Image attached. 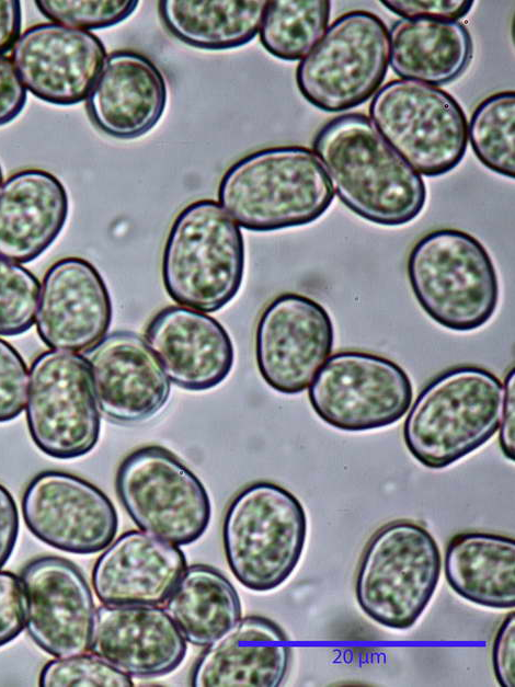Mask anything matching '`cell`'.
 Here are the masks:
<instances>
[{
    "label": "cell",
    "mask_w": 515,
    "mask_h": 687,
    "mask_svg": "<svg viewBox=\"0 0 515 687\" xmlns=\"http://www.w3.org/2000/svg\"><path fill=\"white\" fill-rule=\"evenodd\" d=\"M312 148L340 201L374 224L401 226L423 210L426 186L416 172L362 113L327 122Z\"/></svg>",
    "instance_id": "6da1fadb"
},
{
    "label": "cell",
    "mask_w": 515,
    "mask_h": 687,
    "mask_svg": "<svg viewBox=\"0 0 515 687\" xmlns=\"http://www.w3.org/2000/svg\"><path fill=\"white\" fill-rule=\"evenodd\" d=\"M334 198L319 158L302 146L256 150L234 162L218 186L219 205L251 231H274L311 224Z\"/></svg>",
    "instance_id": "7a4b0ae2"
},
{
    "label": "cell",
    "mask_w": 515,
    "mask_h": 687,
    "mask_svg": "<svg viewBox=\"0 0 515 687\" xmlns=\"http://www.w3.org/2000/svg\"><path fill=\"white\" fill-rule=\"evenodd\" d=\"M503 385L472 365L449 368L417 394L402 428L410 454L444 469L483 446L499 430Z\"/></svg>",
    "instance_id": "3957f363"
},
{
    "label": "cell",
    "mask_w": 515,
    "mask_h": 687,
    "mask_svg": "<svg viewBox=\"0 0 515 687\" xmlns=\"http://www.w3.org/2000/svg\"><path fill=\"white\" fill-rule=\"evenodd\" d=\"M240 227L213 199L188 204L168 233L161 263L165 291L176 304L215 312L238 294L244 275Z\"/></svg>",
    "instance_id": "277c9868"
},
{
    "label": "cell",
    "mask_w": 515,
    "mask_h": 687,
    "mask_svg": "<svg viewBox=\"0 0 515 687\" xmlns=\"http://www.w3.org/2000/svg\"><path fill=\"white\" fill-rule=\"evenodd\" d=\"M412 291L442 327L468 332L484 325L499 304V278L484 245L462 230L442 228L420 238L407 263Z\"/></svg>",
    "instance_id": "5b68a950"
},
{
    "label": "cell",
    "mask_w": 515,
    "mask_h": 687,
    "mask_svg": "<svg viewBox=\"0 0 515 687\" xmlns=\"http://www.w3.org/2000/svg\"><path fill=\"white\" fill-rule=\"evenodd\" d=\"M306 538L302 504L270 481L240 490L224 516L222 545L229 569L240 584L254 592L275 589L291 575Z\"/></svg>",
    "instance_id": "8992f818"
},
{
    "label": "cell",
    "mask_w": 515,
    "mask_h": 687,
    "mask_svg": "<svg viewBox=\"0 0 515 687\" xmlns=\"http://www.w3.org/2000/svg\"><path fill=\"white\" fill-rule=\"evenodd\" d=\"M442 558L422 525L398 519L377 529L366 543L355 577L364 614L391 629H409L422 616L437 587Z\"/></svg>",
    "instance_id": "52a82bcc"
},
{
    "label": "cell",
    "mask_w": 515,
    "mask_h": 687,
    "mask_svg": "<svg viewBox=\"0 0 515 687\" xmlns=\"http://www.w3.org/2000/svg\"><path fill=\"white\" fill-rule=\"evenodd\" d=\"M389 65V32L376 14L339 16L301 59L296 83L314 107L337 113L357 107L382 84Z\"/></svg>",
    "instance_id": "ba28073f"
},
{
    "label": "cell",
    "mask_w": 515,
    "mask_h": 687,
    "mask_svg": "<svg viewBox=\"0 0 515 687\" xmlns=\"http://www.w3.org/2000/svg\"><path fill=\"white\" fill-rule=\"evenodd\" d=\"M382 138L419 173L443 175L455 169L468 145L466 114L448 92L413 80H391L369 104Z\"/></svg>",
    "instance_id": "9c48e42d"
},
{
    "label": "cell",
    "mask_w": 515,
    "mask_h": 687,
    "mask_svg": "<svg viewBox=\"0 0 515 687\" xmlns=\"http://www.w3.org/2000/svg\"><path fill=\"white\" fill-rule=\"evenodd\" d=\"M115 489L137 527L173 545L196 541L209 525L211 505L204 484L162 446L128 454L117 468Z\"/></svg>",
    "instance_id": "30bf717a"
},
{
    "label": "cell",
    "mask_w": 515,
    "mask_h": 687,
    "mask_svg": "<svg viewBox=\"0 0 515 687\" xmlns=\"http://www.w3.org/2000/svg\"><path fill=\"white\" fill-rule=\"evenodd\" d=\"M26 423L33 443L55 459H75L98 444L100 412L87 358L46 351L32 363Z\"/></svg>",
    "instance_id": "8fae6325"
},
{
    "label": "cell",
    "mask_w": 515,
    "mask_h": 687,
    "mask_svg": "<svg viewBox=\"0 0 515 687\" xmlns=\"http://www.w3.org/2000/svg\"><path fill=\"white\" fill-rule=\"evenodd\" d=\"M309 402L328 425L345 432L381 428L409 410L413 388L393 360L362 351L328 357L309 385Z\"/></svg>",
    "instance_id": "7c38bea8"
},
{
    "label": "cell",
    "mask_w": 515,
    "mask_h": 687,
    "mask_svg": "<svg viewBox=\"0 0 515 687\" xmlns=\"http://www.w3.org/2000/svg\"><path fill=\"white\" fill-rule=\"evenodd\" d=\"M334 328L314 299L284 293L262 311L255 330V360L263 380L285 394L306 390L328 359Z\"/></svg>",
    "instance_id": "4fadbf2b"
},
{
    "label": "cell",
    "mask_w": 515,
    "mask_h": 687,
    "mask_svg": "<svg viewBox=\"0 0 515 687\" xmlns=\"http://www.w3.org/2000/svg\"><path fill=\"white\" fill-rule=\"evenodd\" d=\"M22 515L28 530L44 543L75 554H93L110 546L118 517L112 501L75 474L45 470L26 485Z\"/></svg>",
    "instance_id": "5bb4252c"
},
{
    "label": "cell",
    "mask_w": 515,
    "mask_h": 687,
    "mask_svg": "<svg viewBox=\"0 0 515 687\" xmlns=\"http://www.w3.org/2000/svg\"><path fill=\"white\" fill-rule=\"evenodd\" d=\"M20 580L32 640L55 657L89 651L95 606L81 570L68 559L43 556L22 569Z\"/></svg>",
    "instance_id": "9a60e30c"
},
{
    "label": "cell",
    "mask_w": 515,
    "mask_h": 687,
    "mask_svg": "<svg viewBox=\"0 0 515 687\" xmlns=\"http://www.w3.org/2000/svg\"><path fill=\"white\" fill-rule=\"evenodd\" d=\"M106 56L93 33L52 22L28 27L12 48L11 60L33 95L67 106L88 98Z\"/></svg>",
    "instance_id": "2e32d148"
},
{
    "label": "cell",
    "mask_w": 515,
    "mask_h": 687,
    "mask_svg": "<svg viewBox=\"0 0 515 687\" xmlns=\"http://www.w3.org/2000/svg\"><path fill=\"white\" fill-rule=\"evenodd\" d=\"M112 313L107 286L92 263L68 256L47 270L36 329L48 347L66 352L91 350L105 336Z\"/></svg>",
    "instance_id": "e0dca14e"
},
{
    "label": "cell",
    "mask_w": 515,
    "mask_h": 687,
    "mask_svg": "<svg viewBox=\"0 0 515 687\" xmlns=\"http://www.w3.org/2000/svg\"><path fill=\"white\" fill-rule=\"evenodd\" d=\"M87 360L99 405L112 421L144 422L168 402V376L137 333L116 331L104 336L90 350Z\"/></svg>",
    "instance_id": "ac0fdd59"
},
{
    "label": "cell",
    "mask_w": 515,
    "mask_h": 687,
    "mask_svg": "<svg viewBox=\"0 0 515 687\" xmlns=\"http://www.w3.org/2000/svg\"><path fill=\"white\" fill-rule=\"evenodd\" d=\"M145 336L170 380L190 391H204L230 374L234 348L215 318L181 306H168L149 321Z\"/></svg>",
    "instance_id": "d6986e66"
},
{
    "label": "cell",
    "mask_w": 515,
    "mask_h": 687,
    "mask_svg": "<svg viewBox=\"0 0 515 687\" xmlns=\"http://www.w3.org/2000/svg\"><path fill=\"white\" fill-rule=\"evenodd\" d=\"M90 651L129 676L153 678L182 663L186 642L158 606L104 605L95 611Z\"/></svg>",
    "instance_id": "ffe728a7"
},
{
    "label": "cell",
    "mask_w": 515,
    "mask_h": 687,
    "mask_svg": "<svg viewBox=\"0 0 515 687\" xmlns=\"http://www.w3.org/2000/svg\"><path fill=\"white\" fill-rule=\"evenodd\" d=\"M186 568V558L176 545L128 530L95 561L92 585L104 605L159 606L168 600Z\"/></svg>",
    "instance_id": "44dd1931"
},
{
    "label": "cell",
    "mask_w": 515,
    "mask_h": 687,
    "mask_svg": "<svg viewBox=\"0 0 515 687\" xmlns=\"http://www.w3.org/2000/svg\"><path fill=\"white\" fill-rule=\"evenodd\" d=\"M168 102L165 79L145 55L115 50L87 98L94 126L118 139H134L150 131L161 119Z\"/></svg>",
    "instance_id": "7402d4cb"
},
{
    "label": "cell",
    "mask_w": 515,
    "mask_h": 687,
    "mask_svg": "<svg viewBox=\"0 0 515 687\" xmlns=\"http://www.w3.org/2000/svg\"><path fill=\"white\" fill-rule=\"evenodd\" d=\"M285 631L263 616L240 618L207 645L191 674L193 686H278L289 665Z\"/></svg>",
    "instance_id": "603a6c76"
},
{
    "label": "cell",
    "mask_w": 515,
    "mask_h": 687,
    "mask_svg": "<svg viewBox=\"0 0 515 687\" xmlns=\"http://www.w3.org/2000/svg\"><path fill=\"white\" fill-rule=\"evenodd\" d=\"M69 198L53 173L25 169L0 188V256L28 263L57 239L67 221Z\"/></svg>",
    "instance_id": "cb8c5ba5"
},
{
    "label": "cell",
    "mask_w": 515,
    "mask_h": 687,
    "mask_svg": "<svg viewBox=\"0 0 515 687\" xmlns=\"http://www.w3.org/2000/svg\"><path fill=\"white\" fill-rule=\"evenodd\" d=\"M389 48L398 77L434 87L460 77L473 54L471 35L459 21L400 19L390 28Z\"/></svg>",
    "instance_id": "d4e9b609"
},
{
    "label": "cell",
    "mask_w": 515,
    "mask_h": 687,
    "mask_svg": "<svg viewBox=\"0 0 515 687\" xmlns=\"http://www.w3.org/2000/svg\"><path fill=\"white\" fill-rule=\"evenodd\" d=\"M445 577L451 589L479 606L515 607V540L490 533H461L447 545Z\"/></svg>",
    "instance_id": "484cf974"
},
{
    "label": "cell",
    "mask_w": 515,
    "mask_h": 687,
    "mask_svg": "<svg viewBox=\"0 0 515 687\" xmlns=\"http://www.w3.org/2000/svg\"><path fill=\"white\" fill-rule=\"evenodd\" d=\"M265 0L158 1L164 27L196 48L222 50L243 46L259 33Z\"/></svg>",
    "instance_id": "4316f807"
},
{
    "label": "cell",
    "mask_w": 515,
    "mask_h": 687,
    "mask_svg": "<svg viewBox=\"0 0 515 687\" xmlns=\"http://www.w3.org/2000/svg\"><path fill=\"white\" fill-rule=\"evenodd\" d=\"M167 610L183 637L207 646L241 618V603L231 582L217 569L186 568L167 600Z\"/></svg>",
    "instance_id": "83f0119b"
},
{
    "label": "cell",
    "mask_w": 515,
    "mask_h": 687,
    "mask_svg": "<svg viewBox=\"0 0 515 687\" xmlns=\"http://www.w3.org/2000/svg\"><path fill=\"white\" fill-rule=\"evenodd\" d=\"M330 14L328 0L267 1L259 30L260 42L278 59H304L323 36Z\"/></svg>",
    "instance_id": "f1b7e54d"
},
{
    "label": "cell",
    "mask_w": 515,
    "mask_h": 687,
    "mask_svg": "<svg viewBox=\"0 0 515 687\" xmlns=\"http://www.w3.org/2000/svg\"><path fill=\"white\" fill-rule=\"evenodd\" d=\"M468 137L484 167L514 179L515 92H497L480 102L470 117Z\"/></svg>",
    "instance_id": "f546056e"
},
{
    "label": "cell",
    "mask_w": 515,
    "mask_h": 687,
    "mask_svg": "<svg viewBox=\"0 0 515 687\" xmlns=\"http://www.w3.org/2000/svg\"><path fill=\"white\" fill-rule=\"evenodd\" d=\"M39 289L31 271L0 256V335H18L31 329Z\"/></svg>",
    "instance_id": "4dcf8cb0"
},
{
    "label": "cell",
    "mask_w": 515,
    "mask_h": 687,
    "mask_svg": "<svg viewBox=\"0 0 515 687\" xmlns=\"http://www.w3.org/2000/svg\"><path fill=\"white\" fill-rule=\"evenodd\" d=\"M36 8L53 23L79 30H101L129 18L139 4L137 0L56 1L36 0Z\"/></svg>",
    "instance_id": "1f68e13d"
},
{
    "label": "cell",
    "mask_w": 515,
    "mask_h": 687,
    "mask_svg": "<svg viewBox=\"0 0 515 687\" xmlns=\"http://www.w3.org/2000/svg\"><path fill=\"white\" fill-rule=\"evenodd\" d=\"M41 686H133L129 675L94 654H78L47 662Z\"/></svg>",
    "instance_id": "d6a6232c"
},
{
    "label": "cell",
    "mask_w": 515,
    "mask_h": 687,
    "mask_svg": "<svg viewBox=\"0 0 515 687\" xmlns=\"http://www.w3.org/2000/svg\"><path fill=\"white\" fill-rule=\"evenodd\" d=\"M27 368L20 353L0 339V423L14 420L27 397Z\"/></svg>",
    "instance_id": "836d02e7"
},
{
    "label": "cell",
    "mask_w": 515,
    "mask_h": 687,
    "mask_svg": "<svg viewBox=\"0 0 515 687\" xmlns=\"http://www.w3.org/2000/svg\"><path fill=\"white\" fill-rule=\"evenodd\" d=\"M26 623V600L21 580L0 571V648L13 641Z\"/></svg>",
    "instance_id": "e575fe53"
},
{
    "label": "cell",
    "mask_w": 515,
    "mask_h": 687,
    "mask_svg": "<svg viewBox=\"0 0 515 687\" xmlns=\"http://www.w3.org/2000/svg\"><path fill=\"white\" fill-rule=\"evenodd\" d=\"M381 4L402 19H424L437 21H458L471 10L472 0H386Z\"/></svg>",
    "instance_id": "d590c367"
},
{
    "label": "cell",
    "mask_w": 515,
    "mask_h": 687,
    "mask_svg": "<svg viewBox=\"0 0 515 687\" xmlns=\"http://www.w3.org/2000/svg\"><path fill=\"white\" fill-rule=\"evenodd\" d=\"M492 666L497 683L515 686V612L506 615L500 625L492 645Z\"/></svg>",
    "instance_id": "8d00e7d4"
},
{
    "label": "cell",
    "mask_w": 515,
    "mask_h": 687,
    "mask_svg": "<svg viewBox=\"0 0 515 687\" xmlns=\"http://www.w3.org/2000/svg\"><path fill=\"white\" fill-rule=\"evenodd\" d=\"M26 103L24 88L11 58L0 56V126L13 121Z\"/></svg>",
    "instance_id": "74e56055"
},
{
    "label": "cell",
    "mask_w": 515,
    "mask_h": 687,
    "mask_svg": "<svg viewBox=\"0 0 515 687\" xmlns=\"http://www.w3.org/2000/svg\"><path fill=\"white\" fill-rule=\"evenodd\" d=\"M19 535V512L10 491L0 483V569L10 559Z\"/></svg>",
    "instance_id": "f35d334b"
},
{
    "label": "cell",
    "mask_w": 515,
    "mask_h": 687,
    "mask_svg": "<svg viewBox=\"0 0 515 687\" xmlns=\"http://www.w3.org/2000/svg\"><path fill=\"white\" fill-rule=\"evenodd\" d=\"M515 370L512 368L505 376L503 385V402L500 419V447L504 456L515 460Z\"/></svg>",
    "instance_id": "ab89813d"
},
{
    "label": "cell",
    "mask_w": 515,
    "mask_h": 687,
    "mask_svg": "<svg viewBox=\"0 0 515 687\" xmlns=\"http://www.w3.org/2000/svg\"><path fill=\"white\" fill-rule=\"evenodd\" d=\"M21 25V1H0V56H5L14 47Z\"/></svg>",
    "instance_id": "60d3db41"
},
{
    "label": "cell",
    "mask_w": 515,
    "mask_h": 687,
    "mask_svg": "<svg viewBox=\"0 0 515 687\" xmlns=\"http://www.w3.org/2000/svg\"><path fill=\"white\" fill-rule=\"evenodd\" d=\"M2 184V170H1V165H0V186Z\"/></svg>",
    "instance_id": "b9f144b4"
}]
</instances>
